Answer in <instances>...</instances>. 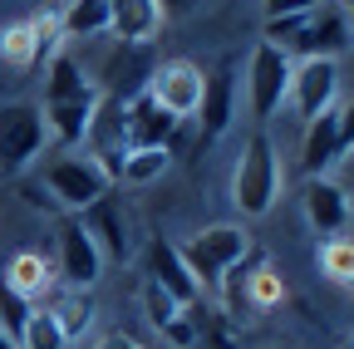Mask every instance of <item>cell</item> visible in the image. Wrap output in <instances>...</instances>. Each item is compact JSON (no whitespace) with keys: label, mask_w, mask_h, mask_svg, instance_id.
<instances>
[{"label":"cell","mask_w":354,"mask_h":349,"mask_svg":"<svg viewBox=\"0 0 354 349\" xmlns=\"http://www.w3.org/2000/svg\"><path fill=\"white\" fill-rule=\"evenodd\" d=\"M148 285H158L162 295H172L183 310H197V305H202V285L192 281L183 251H177L172 241H162V236L148 246Z\"/></svg>","instance_id":"obj_13"},{"label":"cell","mask_w":354,"mask_h":349,"mask_svg":"<svg viewBox=\"0 0 354 349\" xmlns=\"http://www.w3.org/2000/svg\"><path fill=\"white\" fill-rule=\"evenodd\" d=\"M197 6V0H158V10H162V20H177V15H187Z\"/></svg>","instance_id":"obj_29"},{"label":"cell","mask_w":354,"mask_h":349,"mask_svg":"<svg viewBox=\"0 0 354 349\" xmlns=\"http://www.w3.org/2000/svg\"><path fill=\"white\" fill-rule=\"evenodd\" d=\"M59 20L55 10H35V15H20L0 30V59L10 69H39L44 59L59 55Z\"/></svg>","instance_id":"obj_7"},{"label":"cell","mask_w":354,"mask_h":349,"mask_svg":"<svg viewBox=\"0 0 354 349\" xmlns=\"http://www.w3.org/2000/svg\"><path fill=\"white\" fill-rule=\"evenodd\" d=\"M320 0H261V10L266 20H281V15H305V10H315Z\"/></svg>","instance_id":"obj_26"},{"label":"cell","mask_w":354,"mask_h":349,"mask_svg":"<svg viewBox=\"0 0 354 349\" xmlns=\"http://www.w3.org/2000/svg\"><path fill=\"white\" fill-rule=\"evenodd\" d=\"M55 20L64 39H99L109 35V0H64Z\"/></svg>","instance_id":"obj_22"},{"label":"cell","mask_w":354,"mask_h":349,"mask_svg":"<svg viewBox=\"0 0 354 349\" xmlns=\"http://www.w3.org/2000/svg\"><path fill=\"white\" fill-rule=\"evenodd\" d=\"M232 113H236V64L221 59L212 74H202V104H197L202 138L216 143V138L232 128Z\"/></svg>","instance_id":"obj_14"},{"label":"cell","mask_w":354,"mask_h":349,"mask_svg":"<svg viewBox=\"0 0 354 349\" xmlns=\"http://www.w3.org/2000/svg\"><path fill=\"white\" fill-rule=\"evenodd\" d=\"M320 271L339 285H354V241H344V236L325 241L320 246Z\"/></svg>","instance_id":"obj_25"},{"label":"cell","mask_w":354,"mask_h":349,"mask_svg":"<svg viewBox=\"0 0 354 349\" xmlns=\"http://www.w3.org/2000/svg\"><path fill=\"white\" fill-rule=\"evenodd\" d=\"M290 55V64L300 59H339L354 50V35H349V20H344V0H320L315 10H305L290 30V39L281 45Z\"/></svg>","instance_id":"obj_4"},{"label":"cell","mask_w":354,"mask_h":349,"mask_svg":"<svg viewBox=\"0 0 354 349\" xmlns=\"http://www.w3.org/2000/svg\"><path fill=\"white\" fill-rule=\"evenodd\" d=\"M0 285H6L10 295H20L25 305H39L44 295L59 285V276H55V266H50L39 251H15V256L6 261V276H0Z\"/></svg>","instance_id":"obj_18"},{"label":"cell","mask_w":354,"mask_h":349,"mask_svg":"<svg viewBox=\"0 0 354 349\" xmlns=\"http://www.w3.org/2000/svg\"><path fill=\"white\" fill-rule=\"evenodd\" d=\"M0 349H20V344H15V339H10L6 330H0Z\"/></svg>","instance_id":"obj_31"},{"label":"cell","mask_w":354,"mask_h":349,"mask_svg":"<svg viewBox=\"0 0 354 349\" xmlns=\"http://www.w3.org/2000/svg\"><path fill=\"white\" fill-rule=\"evenodd\" d=\"M50 128H44L39 104L20 99V104H0V172H20L39 158Z\"/></svg>","instance_id":"obj_8"},{"label":"cell","mask_w":354,"mask_h":349,"mask_svg":"<svg viewBox=\"0 0 354 349\" xmlns=\"http://www.w3.org/2000/svg\"><path fill=\"white\" fill-rule=\"evenodd\" d=\"M123 118H128V148H167L177 133V118L167 109H158L148 89L123 104Z\"/></svg>","instance_id":"obj_17"},{"label":"cell","mask_w":354,"mask_h":349,"mask_svg":"<svg viewBox=\"0 0 354 349\" xmlns=\"http://www.w3.org/2000/svg\"><path fill=\"white\" fill-rule=\"evenodd\" d=\"M94 349H143V344L133 339V334H123V330H118V334H104V339H99Z\"/></svg>","instance_id":"obj_28"},{"label":"cell","mask_w":354,"mask_h":349,"mask_svg":"<svg viewBox=\"0 0 354 349\" xmlns=\"http://www.w3.org/2000/svg\"><path fill=\"white\" fill-rule=\"evenodd\" d=\"M335 94H339V64H330V59H300L290 69V104H295V113L305 123L320 118L325 109H335Z\"/></svg>","instance_id":"obj_12"},{"label":"cell","mask_w":354,"mask_h":349,"mask_svg":"<svg viewBox=\"0 0 354 349\" xmlns=\"http://www.w3.org/2000/svg\"><path fill=\"white\" fill-rule=\"evenodd\" d=\"M79 222H84L88 241L99 246V256H104V261H128L133 241H128V216H123L118 192H104L88 211H79Z\"/></svg>","instance_id":"obj_16"},{"label":"cell","mask_w":354,"mask_h":349,"mask_svg":"<svg viewBox=\"0 0 354 349\" xmlns=\"http://www.w3.org/2000/svg\"><path fill=\"white\" fill-rule=\"evenodd\" d=\"M59 6H64V0H55V6H50V10H59Z\"/></svg>","instance_id":"obj_34"},{"label":"cell","mask_w":354,"mask_h":349,"mask_svg":"<svg viewBox=\"0 0 354 349\" xmlns=\"http://www.w3.org/2000/svg\"><path fill=\"white\" fill-rule=\"evenodd\" d=\"M266 349H290V344H266Z\"/></svg>","instance_id":"obj_33"},{"label":"cell","mask_w":354,"mask_h":349,"mask_svg":"<svg viewBox=\"0 0 354 349\" xmlns=\"http://www.w3.org/2000/svg\"><path fill=\"white\" fill-rule=\"evenodd\" d=\"M300 211H305V222H310V232H315V236L335 241V236H344L354 207H349V197H344L339 182H330V178H310L305 192H300Z\"/></svg>","instance_id":"obj_15"},{"label":"cell","mask_w":354,"mask_h":349,"mask_svg":"<svg viewBox=\"0 0 354 349\" xmlns=\"http://www.w3.org/2000/svg\"><path fill=\"white\" fill-rule=\"evenodd\" d=\"M290 55L281 45H261L251 50V64H246V99H251V118L266 123V118H276L281 104L290 99Z\"/></svg>","instance_id":"obj_6"},{"label":"cell","mask_w":354,"mask_h":349,"mask_svg":"<svg viewBox=\"0 0 354 349\" xmlns=\"http://www.w3.org/2000/svg\"><path fill=\"white\" fill-rule=\"evenodd\" d=\"M339 118L335 109H325L320 118H310L305 123V138H300V167L310 172V178H325V167H335L339 158Z\"/></svg>","instance_id":"obj_20"},{"label":"cell","mask_w":354,"mask_h":349,"mask_svg":"<svg viewBox=\"0 0 354 349\" xmlns=\"http://www.w3.org/2000/svg\"><path fill=\"white\" fill-rule=\"evenodd\" d=\"M44 310H50L55 320H59V330H64V339L74 344V339H84L88 330H94V295L88 290H74V285H55L50 295L39 300Z\"/></svg>","instance_id":"obj_21"},{"label":"cell","mask_w":354,"mask_h":349,"mask_svg":"<svg viewBox=\"0 0 354 349\" xmlns=\"http://www.w3.org/2000/svg\"><path fill=\"white\" fill-rule=\"evenodd\" d=\"M167 148H133L128 158H123V167H118V182H133V187H143V182H153V178H162L167 172Z\"/></svg>","instance_id":"obj_24"},{"label":"cell","mask_w":354,"mask_h":349,"mask_svg":"<svg viewBox=\"0 0 354 349\" xmlns=\"http://www.w3.org/2000/svg\"><path fill=\"white\" fill-rule=\"evenodd\" d=\"M44 187L55 192V202L64 207V211H88L104 192H113L118 182L109 178V172L88 158V153H64V158H55L50 167H44Z\"/></svg>","instance_id":"obj_5"},{"label":"cell","mask_w":354,"mask_h":349,"mask_svg":"<svg viewBox=\"0 0 354 349\" xmlns=\"http://www.w3.org/2000/svg\"><path fill=\"white\" fill-rule=\"evenodd\" d=\"M55 276H59V285H74V290H88L99 281V271H104V256H99V246L88 241V232H84V222L74 211H64L59 216V227H55Z\"/></svg>","instance_id":"obj_9"},{"label":"cell","mask_w":354,"mask_h":349,"mask_svg":"<svg viewBox=\"0 0 354 349\" xmlns=\"http://www.w3.org/2000/svg\"><path fill=\"white\" fill-rule=\"evenodd\" d=\"M177 251H183L192 281H197L202 290H216L221 276H227L232 266H241V261H246L256 246H251V232H246V227H236V222H216V227L192 232Z\"/></svg>","instance_id":"obj_3"},{"label":"cell","mask_w":354,"mask_h":349,"mask_svg":"<svg viewBox=\"0 0 354 349\" xmlns=\"http://www.w3.org/2000/svg\"><path fill=\"white\" fill-rule=\"evenodd\" d=\"M148 94H153L158 109H167L177 123H183V118H192L197 104H202V69H197L192 59H167V64L153 69Z\"/></svg>","instance_id":"obj_11"},{"label":"cell","mask_w":354,"mask_h":349,"mask_svg":"<svg viewBox=\"0 0 354 349\" xmlns=\"http://www.w3.org/2000/svg\"><path fill=\"white\" fill-rule=\"evenodd\" d=\"M344 20H349V35H354V0H344Z\"/></svg>","instance_id":"obj_30"},{"label":"cell","mask_w":354,"mask_h":349,"mask_svg":"<svg viewBox=\"0 0 354 349\" xmlns=\"http://www.w3.org/2000/svg\"><path fill=\"white\" fill-rule=\"evenodd\" d=\"M276 197H281V153H276L271 133H251L236 158V172H232V202L246 222H261L276 207Z\"/></svg>","instance_id":"obj_2"},{"label":"cell","mask_w":354,"mask_h":349,"mask_svg":"<svg viewBox=\"0 0 354 349\" xmlns=\"http://www.w3.org/2000/svg\"><path fill=\"white\" fill-rule=\"evenodd\" d=\"M344 349H354V334H344Z\"/></svg>","instance_id":"obj_32"},{"label":"cell","mask_w":354,"mask_h":349,"mask_svg":"<svg viewBox=\"0 0 354 349\" xmlns=\"http://www.w3.org/2000/svg\"><path fill=\"white\" fill-rule=\"evenodd\" d=\"M335 118H339V148L349 153V148H354V99H349L344 109H335Z\"/></svg>","instance_id":"obj_27"},{"label":"cell","mask_w":354,"mask_h":349,"mask_svg":"<svg viewBox=\"0 0 354 349\" xmlns=\"http://www.w3.org/2000/svg\"><path fill=\"white\" fill-rule=\"evenodd\" d=\"M99 94L104 89L84 74V64L69 50H59L50 59V74H44V104H39L44 128H50L64 148H84V133H88V118L99 109Z\"/></svg>","instance_id":"obj_1"},{"label":"cell","mask_w":354,"mask_h":349,"mask_svg":"<svg viewBox=\"0 0 354 349\" xmlns=\"http://www.w3.org/2000/svg\"><path fill=\"white\" fill-rule=\"evenodd\" d=\"M15 344H20V349H69V339H64L59 320L44 310V305H30L25 330H20V339H15Z\"/></svg>","instance_id":"obj_23"},{"label":"cell","mask_w":354,"mask_h":349,"mask_svg":"<svg viewBox=\"0 0 354 349\" xmlns=\"http://www.w3.org/2000/svg\"><path fill=\"white\" fill-rule=\"evenodd\" d=\"M162 30L158 0H109V35L118 45H148Z\"/></svg>","instance_id":"obj_19"},{"label":"cell","mask_w":354,"mask_h":349,"mask_svg":"<svg viewBox=\"0 0 354 349\" xmlns=\"http://www.w3.org/2000/svg\"><path fill=\"white\" fill-rule=\"evenodd\" d=\"M84 153L118 182V167H123V158L133 153V148H128V118H123V99H118V94H99V109H94L88 133H84Z\"/></svg>","instance_id":"obj_10"}]
</instances>
